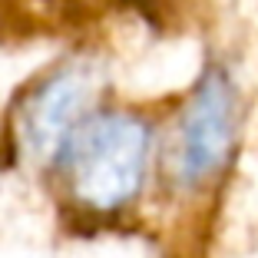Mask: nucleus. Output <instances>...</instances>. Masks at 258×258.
<instances>
[{"label": "nucleus", "mask_w": 258, "mask_h": 258, "mask_svg": "<svg viewBox=\"0 0 258 258\" xmlns=\"http://www.w3.org/2000/svg\"><path fill=\"white\" fill-rule=\"evenodd\" d=\"M63 189L80 212L113 215L136 199L149 162V126L133 113L86 116L56 152Z\"/></svg>", "instance_id": "obj_1"}, {"label": "nucleus", "mask_w": 258, "mask_h": 258, "mask_svg": "<svg viewBox=\"0 0 258 258\" xmlns=\"http://www.w3.org/2000/svg\"><path fill=\"white\" fill-rule=\"evenodd\" d=\"M235 93L222 70H212L189 99L172 143V175L179 185H202L225 169L235 146Z\"/></svg>", "instance_id": "obj_2"}, {"label": "nucleus", "mask_w": 258, "mask_h": 258, "mask_svg": "<svg viewBox=\"0 0 258 258\" xmlns=\"http://www.w3.org/2000/svg\"><path fill=\"white\" fill-rule=\"evenodd\" d=\"M86 103H90V83L83 73H60L46 80L20 113V136L23 146L33 156H50L56 159L60 146L80 122L86 119Z\"/></svg>", "instance_id": "obj_3"}, {"label": "nucleus", "mask_w": 258, "mask_h": 258, "mask_svg": "<svg viewBox=\"0 0 258 258\" xmlns=\"http://www.w3.org/2000/svg\"><path fill=\"white\" fill-rule=\"evenodd\" d=\"M119 4L139 10V14H143L152 27H156V23L162 27V23H169L175 14H179V7H182L185 0H119Z\"/></svg>", "instance_id": "obj_4"}]
</instances>
